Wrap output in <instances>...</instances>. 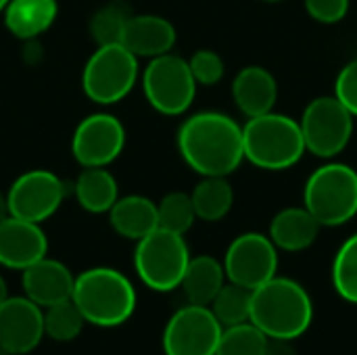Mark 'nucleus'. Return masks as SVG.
<instances>
[{"mask_svg": "<svg viewBox=\"0 0 357 355\" xmlns=\"http://www.w3.org/2000/svg\"><path fill=\"white\" fill-rule=\"evenodd\" d=\"M178 151L184 163L201 178H228L245 161L243 126L220 111L195 113L178 130Z\"/></svg>", "mask_w": 357, "mask_h": 355, "instance_id": "obj_1", "label": "nucleus"}, {"mask_svg": "<svg viewBox=\"0 0 357 355\" xmlns=\"http://www.w3.org/2000/svg\"><path fill=\"white\" fill-rule=\"evenodd\" d=\"M249 322L268 339L295 341L314 322V301L297 280L274 276L251 291Z\"/></svg>", "mask_w": 357, "mask_h": 355, "instance_id": "obj_2", "label": "nucleus"}, {"mask_svg": "<svg viewBox=\"0 0 357 355\" xmlns=\"http://www.w3.org/2000/svg\"><path fill=\"white\" fill-rule=\"evenodd\" d=\"M71 301L82 312L86 324L117 328L134 316L138 295L126 274L100 266L75 276Z\"/></svg>", "mask_w": 357, "mask_h": 355, "instance_id": "obj_3", "label": "nucleus"}, {"mask_svg": "<svg viewBox=\"0 0 357 355\" xmlns=\"http://www.w3.org/2000/svg\"><path fill=\"white\" fill-rule=\"evenodd\" d=\"M243 151L249 163L266 172H284L307 153L299 121L276 111L245 121Z\"/></svg>", "mask_w": 357, "mask_h": 355, "instance_id": "obj_4", "label": "nucleus"}, {"mask_svg": "<svg viewBox=\"0 0 357 355\" xmlns=\"http://www.w3.org/2000/svg\"><path fill=\"white\" fill-rule=\"evenodd\" d=\"M303 207L322 228H337L357 216V172L339 161H326L305 182Z\"/></svg>", "mask_w": 357, "mask_h": 355, "instance_id": "obj_5", "label": "nucleus"}, {"mask_svg": "<svg viewBox=\"0 0 357 355\" xmlns=\"http://www.w3.org/2000/svg\"><path fill=\"white\" fill-rule=\"evenodd\" d=\"M190 251L182 234L157 228L136 243L134 270L144 287L157 293L180 289Z\"/></svg>", "mask_w": 357, "mask_h": 355, "instance_id": "obj_6", "label": "nucleus"}, {"mask_svg": "<svg viewBox=\"0 0 357 355\" xmlns=\"http://www.w3.org/2000/svg\"><path fill=\"white\" fill-rule=\"evenodd\" d=\"M138 82V56L123 44H102L90 54L82 71V90L96 105L123 100Z\"/></svg>", "mask_w": 357, "mask_h": 355, "instance_id": "obj_7", "label": "nucleus"}, {"mask_svg": "<svg viewBox=\"0 0 357 355\" xmlns=\"http://www.w3.org/2000/svg\"><path fill=\"white\" fill-rule=\"evenodd\" d=\"M199 84L192 77L188 59L174 52L155 56L142 71V92L149 105L161 115H182L195 103Z\"/></svg>", "mask_w": 357, "mask_h": 355, "instance_id": "obj_8", "label": "nucleus"}, {"mask_svg": "<svg viewBox=\"0 0 357 355\" xmlns=\"http://www.w3.org/2000/svg\"><path fill=\"white\" fill-rule=\"evenodd\" d=\"M354 126L356 117L335 94L310 100L299 119L305 151L320 159L341 155L354 136Z\"/></svg>", "mask_w": 357, "mask_h": 355, "instance_id": "obj_9", "label": "nucleus"}, {"mask_svg": "<svg viewBox=\"0 0 357 355\" xmlns=\"http://www.w3.org/2000/svg\"><path fill=\"white\" fill-rule=\"evenodd\" d=\"M224 326L207 305L188 303L172 314L163 328L165 355H215Z\"/></svg>", "mask_w": 357, "mask_h": 355, "instance_id": "obj_10", "label": "nucleus"}, {"mask_svg": "<svg viewBox=\"0 0 357 355\" xmlns=\"http://www.w3.org/2000/svg\"><path fill=\"white\" fill-rule=\"evenodd\" d=\"M222 264L228 282L253 291L276 276L278 249L268 234L245 232L228 245Z\"/></svg>", "mask_w": 357, "mask_h": 355, "instance_id": "obj_11", "label": "nucleus"}, {"mask_svg": "<svg viewBox=\"0 0 357 355\" xmlns=\"http://www.w3.org/2000/svg\"><path fill=\"white\" fill-rule=\"evenodd\" d=\"M65 199V182L50 169H29L6 190L8 213L33 224L52 218Z\"/></svg>", "mask_w": 357, "mask_h": 355, "instance_id": "obj_12", "label": "nucleus"}, {"mask_svg": "<svg viewBox=\"0 0 357 355\" xmlns=\"http://www.w3.org/2000/svg\"><path fill=\"white\" fill-rule=\"evenodd\" d=\"M126 146V128L111 113L84 117L71 138V153L82 167H107Z\"/></svg>", "mask_w": 357, "mask_h": 355, "instance_id": "obj_13", "label": "nucleus"}, {"mask_svg": "<svg viewBox=\"0 0 357 355\" xmlns=\"http://www.w3.org/2000/svg\"><path fill=\"white\" fill-rule=\"evenodd\" d=\"M44 339V310L25 295L0 305V347L8 355L31 354Z\"/></svg>", "mask_w": 357, "mask_h": 355, "instance_id": "obj_14", "label": "nucleus"}, {"mask_svg": "<svg viewBox=\"0 0 357 355\" xmlns=\"http://www.w3.org/2000/svg\"><path fill=\"white\" fill-rule=\"evenodd\" d=\"M48 255V239L40 224L8 216L0 220V266L23 272Z\"/></svg>", "mask_w": 357, "mask_h": 355, "instance_id": "obj_15", "label": "nucleus"}, {"mask_svg": "<svg viewBox=\"0 0 357 355\" xmlns=\"http://www.w3.org/2000/svg\"><path fill=\"white\" fill-rule=\"evenodd\" d=\"M21 274H23L21 278L23 295L31 299L36 305H40L42 310L71 299L75 276L63 262L46 255L36 264H31L29 268H25Z\"/></svg>", "mask_w": 357, "mask_h": 355, "instance_id": "obj_16", "label": "nucleus"}, {"mask_svg": "<svg viewBox=\"0 0 357 355\" xmlns=\"http://www.w3.org/2000/svg\"><path fill=\"white\" fill-rule=\"evenodd\" d=\"M178 40L176 27L161 15H130L119 44L134 56L155 59L174 50Z\"/></svg>", "mask_w": 357, "mask_h": 355, "instance_id": "obj_17", "label": "nucleus"}, {"mask_svg": "<svg viewBox=\"0 0 357 355\" xmlns=\"http://www.w3.org/2000/svg\"><path fill=\"white\" fill-rule=\"evenodd\" d=\"M232 98L247 119L266 115L276 107L278 82L270 69L261 65H247L232 80Z\"/></svg>", "mask_w": 357, "mask_h": 355, "instance_id": "obj_18", "label": "nucleus"}, {"mask_svg": "<svg viewBox=\"0 0 357 355\" xmlns=\"http://www.w3.org/2000/svg\"><path fill=\"white\" fill-rule=\"evenodd\" d=\"M320 230H322L320 222L301 205V207L280 209L270 222L268 236L278 251L299 253L316 243Z\"/></svg>", "mask_w": 357, "mask_h": 355, "instance_id": "obj_19", "label": "nucleus"}, {"mask_svg": "<svg viewBox=\"0 0 357 355\" xmlns=\"http://www.w3.org/2000/svg\"><path fill=\"white\" fill-rule=\"evenodd\" d=\"M109 224L119 236L138 243L140 239L159 228L157 203L142 195L119 197L109 209Z\"/></svg>", "mask_w": 357, "mask_h": 355, "instance_id": "obj_20", "label": "nucleus"}, {"mask_svg": "<svg viewBox=\"0 0 357 355\" xmlns=\"http://www.w3.org/2000/svg\"><path fill=\"white\" fill-rule=\"evenodd\" d=\"M6 29L17 40H33L54 23L59 15L56 0H8L2 10Z\"/></svg>", "mask_w": 357, "mask_h": 355, "instance_id": "obj_21", "label": "nucleus"}, {"mask_svg": "<svg viewBox=\"0 0 357 355\" xmlns=\"http://www.w3.org/2000/svg\"><path fill=\"white\" fill-rule=\"evenodd\" d=\"M226 282L228 280L222 262H218L211 255H197L190 257L180 289L184 291L188 303L209 308V303L215 299V295Z\"/></svg>", "mask_w": 357, "mask_h": 355, "instance_id": "obj_22", "label": "nucleus"}, {"mask_svg": "<svg viewBox=\"0 0 357 355\" xmlns=\"http://www.w3.org/2000/svg\"><path fill=\"white\" fill-rule=\"evenodd\" d=\"M73 195L88 213H109L119 199V184L107 167H84L73 184Z\"/></svg>", "mask_w": 357, "mask_h": 355, "instance_id": "obj_23", "label": "nucleus"}, {"mask_svg": "<svg viewBox=\"0 0 357 355\" xmlns=\"http://www.w3.org/2000/svg\"><path fill=\"white\" fill-rule=\"evenodd\" d=\"M197 220L220 222L234 205V190L226 176H203V180L190 192Z\"/></svg>", "mask_w": 357, "mask_h": 355, "instance_id": "obj_24", "label": "nucleus"}, {"mask_svg": "<svg viewBox=\"0 0 357 355\" xmlns=\"http://www.w3.org/2000/svg\"><path fill=\"white\" fill-rule=\"evenodd\" d=\"M270 339L253 324L243 322L222 331L215 355H268Z\"/></svg>", "mask_w": 357, "mask_h": 355, "instance_id": "obj_25", "label": "nucleus"}, {"mask_svg": "<svg viewBox=\"0 0 357 355\" xmlns=\"http://www.w3.org/2000/svg\"><path fill=\"white\" fill-rule=\"evenodd\" d=\"M209 310L218 318V322L226 326L249 322L251 316V291L245 287H238L234 282H226L215 299L209 303Z\"/></svg>", "mask_w": 357, "mask_h": 355, "instance_id": "obj_26", "label": "nucleus"}, {"mask_svg": "<svg viewBox=\"0 0 357 355\" xmlns=\"http://www.w3.org/2000/svg\"><path fill=\"white\" fill-rule=\"evenodd\" d=\"M84 326L86 320L71 299L44 310V337L56 343L75 341L82 335Z\"/></svg>", "mask_w": 357, "mask_h": 355, "instance_id": "obj_27", "label": "nucleus"}, {"mask_svg": "<svg viewBox=\"0 0 357 355\" xmlns=\"http://www.w3.org/2000/svg\"><path fill=\"white\" fill-rule=\"evenodd\" d=\"M333 287L343 301L357 305V232L339 247L333 259Z\"/></svg>", "mask_w": 357, "mask_h": 355, "instance_id": "obj_28", "label": "nucleus"}, {"mask_svg": "<svg viewBox=\"0 0 357 355\" xmlns=\"http://www.w3.org/2000/svg\"><path fill=\"white\" fill-rule=\"evenodd\" d=\"M157 220H159V228L184 236L197 222V213H195L190 195L180 192V190L165 195L157 203Z\"/></svg>", "mask_w": 357, "mask_h": 355, "instance_id": "obj_29", "label": "nucleus"}, {"mask_svg": "<svg viewBox=\"0 0 357 355\" xmlns=\"http://www.w3.org/2000/svg\"><path fill=\"white\" fill-rule=\"evenodd\" d=\"M128 19L130 15L119 2H109L102 8H98L90 19V33L96 46L119 42Z\"/></svg>", "mask_w": 357, "mask_h": 355, "instance_id": "obj_30", "label": "nucleus"}, {"mask_svg": "<svg viewBox=\"0 0 357 355\" xmlns=\"http://www.w3.org/2000/svg\"><path fill=\"white\" fill-rule=\"evenodd\" d=\"M188 67L199 86H215L218 82H222V77L226 73L224 59L215 50H209V48L197 50L188 59Z\"/></svg>", "mask_w": 357, "mask_h": 355, "instance_id": "obj_31", "label": "nucleus"}, {"mask_svg": "<svg viewBox=\"0 0 357 355\" xmlns=\"http://www.w3.org/2000/svg\"><path fill=\"white\" fill-rule=\"evenodd\" d=\"M303 6L314 21L322 25H335L347 17L351 0H303Z\"/></svg>", "mask_w": 357, "mask_h": 355, "instance_id": "obj_32", "label": "nucleus"}, {"mask_svg": "<svg viewBox=\"0 0 357 355\" xmlns=\"http://www.w3.org/2000/svg\"><path fill=\"white\" fill-rule=\"evenodd\" d=\"M335 96L357 117V56L339 71L335 80Z\"/></svg>", "mask_w": 357, "mask_h": 355, "instance_id": "obj_33", "label": "nucleus"}, {"mask_svg": "<svg viewBox=\"0 0 357 355\" xmlns=\"http://www.w3.org/2000/svg\"><path fill=\"white\" fill-rule=\"evenodd\" d=\"M293 341H280V339H270L268 355H295V349L291 345Z\"/></svg>", "mask_w": 357, "mask_h": 355, "instance_id": "obj_34", "label": "nucleus"}, {"mask_svg": "<svg viewBox=\"0 0 357 355\" xmlns=\"http://www.w3.org/2000/svg\"><path fill=\"white\" fill-rule=\"evenodd\" d=\"M10 213H8V201H6V192H2L0 190V220H4V218H8Z\"/></svg>", "mask_w": 357, "mask_h": 355, "instance_id": "obj_35", "label": "nucleus"}, {"mask_svg": "<svg viewBox=\"0 0 357 355\" xmlns=\"http://www.w3.org/2000/svg\"><path fill=\"white\" fill-rule=\"evenodd\" d=\"M8 299V287H6V280L0 276V305Z\"/></svg>", "mask_w": 357, "mask_h": 355, "instance_id": "obj_36", "label": "nucleus"}, {"mask_svg": "<svg viewBox=\"0 0 357 355\" xmlns=\"http://www.w3.org/2000/svg\"><path fill=\"white\" fill-rule=\"evenodd\" d=\"M6 4H8V0H0V13L4 10V6H6Z\"/></svg>", "mask_w": 357, "mask_h": 355, "instance_id": "obj_37", "label": "nucleus"}, {"mask_svg": "<svg viewBox=\"0 0 357 355\" xmlns=\"http://www.w3.org/2000/svg\"><path fill=\"white\" fill-rule=\"evenodd\" d=\"M261 2H282V0H261Z\"/></svg>", "mask_w": 357, "mask_h": 355, "instance_id": "obj_38", "label": "nucleus"}, {"mask_svg": "<svg viewBox=\"0 0 357 355\" xmlns=\"http://www.w3.org/2000/svg\"><path fill=\"white\" fill-rule=\"evenodd\" d=\"M0 355H8V354H6V352H4V349L0 347Z\"/></svg>", "mask_w": 357, "mask_h": 355, "instance_id": "obj_39", "label": "nucleus"}]
</instances>
